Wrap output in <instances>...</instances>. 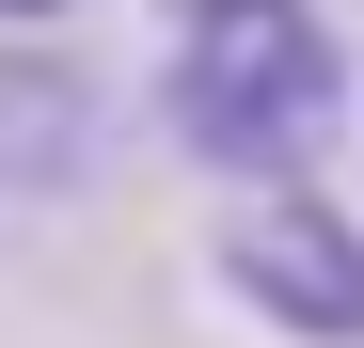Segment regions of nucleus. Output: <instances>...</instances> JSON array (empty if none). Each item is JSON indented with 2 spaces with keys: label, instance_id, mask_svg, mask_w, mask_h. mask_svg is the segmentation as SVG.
I'll use <instances>...</instances> for the list:
<instances>
[{
  "label": "nucleus",
  "instance_id": "f257e3e1",
  "mask_svg": "<svg viewBox=\"0 0 364 348\" xmlns=\"http://www.w3.org/2000/svg\"><path fill=\"white\" fill-rule=\"evenodd\" d=\"M159 127L237 190H285L301 158L348 127V48L317 0H174L159 48Z\"/></svg>",
  "mask_w": 364,
  "mask_h": 348
},
{
  "label": "nucleus",
  "instance_id": "f03ea898",
  "mask_svg": "<svg viewBox=\"0 0 364 348\" xmlns=\"http://www.w3.org/2000/svg\"><path fill=\"white\" fill-rule=\"evenodd\" d=\"M222 269V301L237 317H269V348H364V222L317 206L285 174V190H237V222L206 238Z\"/></svg>",
  "mask_w": 364,
  "mask_h": 348
},
{
  "label": "nucleus",
  "instance_id": "7ed1b4c3",
  "mask_svg": "<svg viewBox=\"0 0 364 348\" xmlns=\"http://www.w3.org/2000/svg\"><path fill=\"white\" fill-rule=\"evenodd\" d=\"M95 158V80L64 48H16L0 32V190H64Z\"/></svg>",
  "mask_w": 364,
  "mask_h": 348
},
{
  "label": "nucleus",
  "instance_id": "20e7f679",
  "mask_svg": "<svg viewBox=\"0 0 364 348\" xmlns=\"http://www.w3.org/2000/svg\"><path fill=\"white\" fill-rule=\"evenodd\" d=\"M48 16H80V0H0V32H48Z\"/></svg>",
  "mask_w": 364,
  "mask_h": 348
}]
</instances>
